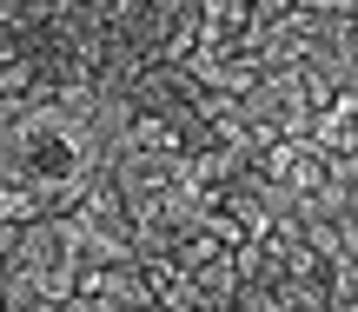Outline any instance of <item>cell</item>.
I'll return each mask as SVG.
<instances>
[{
    "mask_svg": "<svg viewBox=\"0 0 358 312\" xmlns=\"http://www.w3.org/2000/svg\"><path fill=\"white\" fill-rule=\"evenodd\" d=\"M199 27H206V40L252 47V34H259V0H199Z\"/></svg>",
    "mask_w": 358,
    "mask_h": 312,
    "instance_id": "cell-1",
    "label": "cell"
},
{
    "mask_svg": "<svg viewBox=\"0 0 358 312\" xmlns=\"http://www.w3.org/2000/svg\"><path fill=\"white\" fill-rule=\"evenodd\" d=\"M279 186H292L299 199H319L325 186H332V153H319L312 140H292V159H285V180Z\"/></svg>",
    "mask_w": 358,
    "mask_h": 312,
    "instance_id": "cell-2",
    "label": "cell"
},
{
    "mask_svg": "<svg viewBox=\"0 0 358 312\" xmlns=\"http://www.w3.org/2000/svg\"><path fill=\"white\" fill-rule=\"evenodd\" d=\"M0 312H7V286H0Z\"/></svg>",
    "mask_w": 358,
    "mask_h": 312,
    "instance_id": "cell-3",
    "label": "cell"
}]
</instances>
